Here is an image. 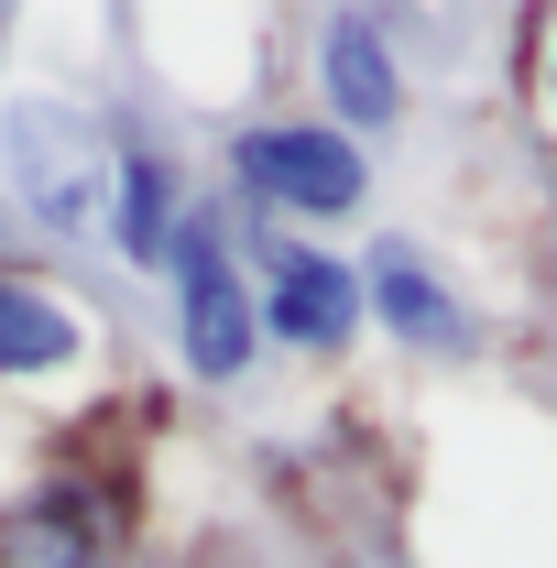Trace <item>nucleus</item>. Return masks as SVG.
<instances>
[{
  "label": "nucleus",
  "mask_w": 557,
  "mask_h": 568,
  "mask_svg": "<svg viewBox=\"0 0 557 568\" xmlns=\"http://www.w3.org/2000/svg\"><path fill=\"white\" fill-rule=\"evenodd\" d=\"M164 274H175V351L198 383H241L263 361V328H252V284H241V230L219 209H186L175 241H164Z\"/></svg>",
  "instance_id": "f257e3e1"
},
{
  "label": "nucleus",
  "mask_w": 557,
  "mask_h": 568,
  "mask_svg": "<svg viewBox=\"0 0 557 568\" xmlns=\"http://www.w3.org/2000/svg\"><path fill=\"white\" fill-rule=\"evenodd\" d=\"M0 175H11V197L33 209V230L77 241V230L99 219V197H110L99 121L67 110V99H11V110H0Z\"/></svg>",
  "instance_id": "f03ea898"
},
{
  "label": "nucleus",
  "mask_w": 557,
  "mask_h": 568,
  "mask_svg": "<svg viewBox=\"0 0 557 568\" xmlns=\"http://www.w3.org/2000/svg\"><path fill=\"white\" fill-rule=\"evenodd\" d=\"M230 175L252 209H284V219H350L372 197V153L328 121H252L230 142Z\"/></svg>",
  "instance_id": "7ed1b4c3"
},
{
  "label": "nucleus",
  "mask_w": 557,
  "mask_h": 568,
  "mask_svg": "<svg viewBox=\"0 0 557 568\" xmlns=\"http://www.w3.org/2000/svg\"><path fill=\"white\" fill-rule=\"evenodd\" d=\"M263 252V295H252V328L284 351H328L340 361L361 339V274L317 241H252Z\"/></svg>",
  "instance_id": "20e7f679"
},
{
  "label": "nucleus",
  "mask_w": 557,
  "mask_h": 568,
  "mask_svg": "<svg viewBox=\"0 0 557 568\" xmlns=\"http://www.w3.org/2000/svg\"><path fill=\"white\" fill-rule=\"evenodd\" d=\"M361 317H383L405 351H448V361L482 339V328H470V306L448 295V274L416 263V241H383V252L361 263Z\"/></svg>",
  "instance_id": "39448f33"
},
{
  "label": "nucleus",
  "mask_w": 557,
  "mask_h": 568,
  "mask_svg": "<svg viewBox=\"0 0 557 568\" xmlns=\"http://www.w3.org/2000/svg\"><path fill=\"white\" fill-rule=\"evenodd\" d=\"M317 99H328V132H383L405 110V77H394V44L372 11H328L317 22Z\"/></svg>",
  "instance_id": "423d86ee"
},
{
  "label": "nucleus",
  "mask_w": 557,
  "mask_h": 568,
  "mask_svg": "<svg viewBox=\"0 0 557 568\" xmlns=\"http://www.w3.org/2000/svg\"><path fill=\"white\" fill-rule=\"evenodd\" d=\"M175 219H186V186H175V164L164 153H110V252L132 263V274H164V241H175Z\"/></svg>",
  "instance_id": "0eeeda50"
},
{
  "label": "nucleus",
  "mask_w": 557,
  "mask_h": 568,
  "mask_svg": "<svg viewBox=\"0 0 557 568\" xmlns=\"http://www.w3.org/2000/svg\"><path fill=\"white\" fill-rule=\"evenodd\" d=\"M77 351H88V317H77L67 295L0 274V383H44V372H67Z\"/></svg>",
  "instance_id": "6e6552de"
},
{
  "label": "nucleus",
  "mask_w": 557,
  "mask_h": 568,
  "mask_svg": "<svg viewBox=\"0 0 557 568\" xmlns=\"http://www.w3.org/2000/svg\"><path fill=\"white\" fill-rule=\"evenodd\" d=\"M0 568H99V536L67 514V493H33L0 514Z\"/></svg>",
  "instance_id": "1a4fd4ad"
},
{
  "label": "nucleus",
  "mask_w": 557,
  "mask_h": 568,
  "mask_svg": "<svg viewBox=\"0 0 557 568\" xmlns=\"http://www.w3.org/2000/svg\"><path fill=\"white\" fill-rule=\"evenodd\" d=\"M547 99H557V55H547Z\"/></svg>",
  "instance_id": "9d476101"
},
{
  "label": "nucleus",
  "mask_w": 557,
  "mask_h": 568,
  "mask_svg": "<svg viewBox=\"0 0 557 568\" xmlns=\"http://www.w3.org/2000/svg\"><path fill=\"white\" fill-rule=\"evenodd\" d=\"M340 568H361V558H340Z\"/></svg>",
  "instance_id": "9b49d317"
}]
</instances>
